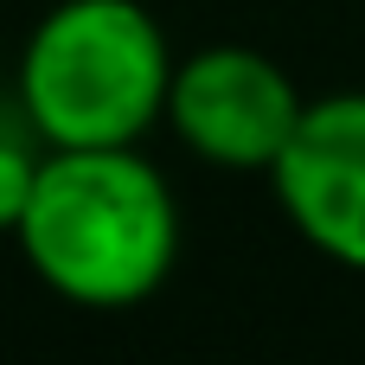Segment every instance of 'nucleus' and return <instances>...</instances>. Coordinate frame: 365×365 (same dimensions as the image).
I'll list each match as a JSON object with an SVG mask.
<instances>
[{"label":"nucleus","instance_id":"nucleus-2","mask_svg":"<svg viewBox=\"0 0 365 365\" xmlns=\"http://www.w3.org/2000/svg\"><path fill=\"white\" fill-rule=\"evenodd\" d=\"M173 58L141 0H58L19 45V115L38 148H141L167 109Z\"/></svg>","mask_w":365,"mask_h":365},{"label":"nucleus","instance_id":"nucleus-5","mask_svg":"<svg viewBox=\"0 0 365 365\" xmlns=\"http://www.w3.org/2000/svg\"><path fill=\"white\" fill-rule=\"evenodd\" d=\"M38 160L45 148L19 141V135H0V237H13L26 199H32V180H38Z\"/></svg>","mask_w":365,"mask_h":365},{"label":"nucleus","instance_id":"nucleus-4","mask_svg":"<svg viewBox=\"0 0 365 365\" xmlns=\"http://www.w3.org/2000/svg\"><path fill=\"white\" fill-rule=\"evenodd\" d=\"M263 180L314 257L365 276V90L308 96L289 148Z\"/></svg>","mask_w":365,"mask_h":365},{"label":"nucleus","instance_id":"nucleus-3","mask_svg":"<svg viewBox=\"0 0 365 365\" xmlns=\"http://www.w3.org/2000/svg\"><path fill=\"white\" fill-rule=\"evenodd\" d=\"M302 83L257 45L218 38L173 58L160 122L173 141L218 173H269L302 122Z\"/></svg>","mask_w":365,"mask_h":365},{"label":"nucleus","instance_id":"nucleus-1","mask_svg":"<svg viewBox=\"0 0 365 365\" xmlns=\"http://www.w3.org/2000/svg\"><path fill=\"white\" fill-rule=\"evenodd\" d=\"M13 244L58 302L115 314L173 276L180 205L141 148H45Z\"/></svg>","mask_w":365,"mask_h":365}]
</instances>
